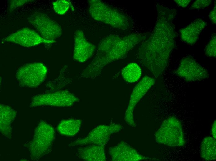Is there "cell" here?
Masks as SVG:
<instances>
[{
    "label": "cell",
    "mask_w": 216,
    "mask_h": 161,
    "mask_svg": "<svg viewBox=\"0 0 216 161\" xmlns=\"http://www.w3.org/2000/svg\"><path fill=\"white\" fill-rule=\"evenodd\" d=\"M157 18L150 37L139 47L137 59L155 77L164 71L175 46V35L172 20L176 11L157 5Z\"/></svg>",
    "instance_id": "6da1fadb"
},
{
    "label": "cell",
    "mask_w": 216,
    "mask_h": 161,
    "mask_svg": "<svg viewBox=\"0 0 216 161\" xmlns=\"http://www.w3.org/2000/svg\"><path fill=\"white\" fill-rule=\"evenodd\" d=\"M146 37L144 34H131L123 37L110 35L99 43L97 54L93 63L97 71L100 72L107 64L122 59Z\"/></svg>",
    "instance_id": "7a4b0ae2"
},
{
    "label": "cell",
    "mask_w": 216,
    "mask_h": 161,
    "mask_svg": "<svg viewBox=\"0 0 216 161\" xmlns=\"http://www.w3.org/2000/svg\"><path fill=\"white\" fill-rule=\"evenodd\" d=\"M89 13L96 20L123 30L129 27L130 21L126 15L102 1L89 0Z\"/></svg>",
    "instance_id": "3957f363"
},
{
    "label": "cell",
    "mask_w": 216,
    "mask_h": 161,
    "mask_svg": "<svg viewBox=\"0 0 216 161\" xmlns=\"http://www.w3.org/2000/svg\"><path fill=\"white\" fill-rule=\"evenodd\" d=\"M54 136V129L51 125L43 122L39 123L33 140L26 145L32 159H39L49 152Z\"/></svg>",
    "instance_id": "277c9868"
},
{
    "label": "cell",
    "mask_w": 216,
    "mask_h": 161,
    "mask_svg": "<svg viewBox=\"0 0 216 161\" xmlns=\"http://www.w3.org/2000/svg\"><path fill=\"white\" fill-rule=\"evenodd\" d=\"M155 137L157 142L170 146H183L185 143L181 123L173 116L169 117L163 122Z\"/></svg>",
    "instance_id": "5b68a950"
},
{
    "label": "cell",
    "mask_w": 216,
    "mask_h": 161,
    "mask_svg": "<svg viewBox=\"0 0 216 161\" xmlns=\"http://www.w3.org/2000/svg\"><path fill=\"white\" fill-rule=\"evenodd\" d=\"M28 20L42 38L53 43L62 34L61 26L44 13L35 12L28 18Z\"/></svg>",
    "instance_id": "8992f818"
},
{
    "label": "cell",
    "mask_w": 216,
    "mask_h": 161,
    "mask_svg": "<svg viewBox=\"0 0 216 161\" xmlns=\"http://www.w3.org/2000/svg\"><path fill=\"white\" fill-rule=\"evenodd\" d=\"M47 70L46 66L41 63L25 64L17 71L16 77L22 86L35 87L40 85L44 80Z\"/></svg>",
    "instance_id": "52a82bcc"
},
{
    "label": "cell",
    "mask_w": 216,
    "mask_h": 161,
    "mask_svg": "<svg viewBox=\"0 0 216 161\" xmlns=\"http://www.w3.org/2000/svg\"><path fill=\"white\" fill-rule=\"evenodd\" d=\"M78 101L79 99L72 93L61 91L37 95L33 98L30 106L66 107L71 106Z\"/></svg>",
    "instance_id": "ba28073f"
},
{
    "label": "cell",
    "mask_w": 216,
    "mask_h": 161,
    "mask_svg": "<svg viewBox=\"0 0 216 161\" xmlns=\"http://www.w3.org/2000/svg\"><path fill=\"white\" fill-rule=\"evenodd\" d=\"M175 73L188 82L200 80L208 78L209 76L207 70L190 56L182 59Z\"/></svg>",
    "instance_id": "9c48e42d"
},
{
    "label": "cell",
    "mask_w": 216,
    "mask_h": 161,
    "mask_svg": "<svg viewBox=\"0 0 216 161\" xmlns=\"http://www.w3.org/2000/svg\"><path fill=\"white\" fill-rule=\"evenodd\" d=\"M2 41L15 43L25 47L33 46L42 43H53L43 38L35 31L27 27L17 30L2 39Z\"/></svg>",
    "instance_id": "30bf717a"
},
{
    "label": "cell",
    "mask_w": 216,
    "mask_h": 161,
    "mask_svg": "<svg viewBox=\"0 0 216 161\" xmlns=\"http://www.w3.org/2000/svg\"><path fill=\"white\" fill-rule=\"evenodd\" d=\"M120 127L117 124L101 125L91 131L85 138L77 140L71 145L85 144L103 145L112 134L117 132Z\"/></svg>",
    "instance_id": "8fae6325"
},
{
    "label": "cell",
    "mask_w": 216,
    "mask_h": 161,
    "mask_svg": "<svg viewBox=\"0 0 216 161\" xmlns=\"http://www.w3.org/2000/svg\"><path fill=\"white\" fill-rule=\"evenodd\" d=\"M74 49L73 58L76 61L84 62L93 55L96 47L88 41L83 31L80 29L76 31L74 34Z\"/></svg>",
    "instance_id": "7c38bea8"
},
{
    "label": "cell",
    "mask_w": 216,
    "mask_h": 161,
    "mask_svg": "<svg viewBox=\"0 0 216 161\" xmlns=\"http://www.w3.org/2000/svg\"><path fill=\"white\" fill-rule=\"evenodd\" d=\"M155 83V80L154 78L145 76L135 86L132 92L129 104L125 112L127 119H132L135 106Z\"/></svg>",
    "instance_id": "4fadbf2b"
},
{
    "label": "cell",
    "mask_w": 216,
    "mask_h": 161,
    "mask_svg": "<svg viewBox=\"0 0 216 161\" xmlns=\"http://www.w3.org/2000/svg\"><path fill=\"white\" fill-rule=\"evenodd\" d=\"M207 23L201 19H196L185 28L180 30L182 39L186 43L193 45L199 39L202 30L207 25Z\"/></svg>",
    "instance_id": "5bb4252c"
},
{
    "label": "cell",
    "mask_w": 216,
    "mask_h": 161,
    "mask_svg": "<svg viewBox=\"0 0 216 161\" xmlns=\"http://www.w3.org/2000/svg\"><path fill=\"white\" fill-rule=\"evenodd\" d=\"M79 148L76 155L87 161H103L105 156L103 145H92Z\"/></svg>",
    "instance_id": "9a60e30c"
},
{
    "label": "cell",
    "mask_w": 216,
    "mask_h": 161,
    "mask_svg": "<svg viewBox=\"0 0 216 161\" xmlns=\"http://www.w3.org/2000/svg\"><path fill=\"white\" fill-rule=\"evenodd\" d=\"M16 113L8 106L0 105V130L4 135L9 137L11 135V123L15 118Z\"/></svg>",
    "instance_id": "2e32d148"
},
{
    "label": "cell",
    "mask_w": 216,
    "mask_h": 161,
    "mask_svg": "<svg viewBox=\"0 0 216 161\" xmlns=\"http://www.w3.org/2000/svg\"><path fill=\"white\" fill-rule=\"evenodd\" d=\"M82 121L77 119L63 120L59 124L57 130L61 134L68 136L75 135L79 131Z\"/></svg>",
    "instance_id": "e0dca14e"
},
{
    "label": "cell",
    "mask_w": 216,
    "mask_h": 161,
    "mask_svg": "<svg viewBox=\"0 0 216 161\" xmlns=\"http://www.w3.org/2000/svg\"><path fill=\"white\" fill-rule=\"evenodd\" d=\"M216 139L208 136L203 140L201 146V155L206 160H215L216 158Z\"/></svg>",
    "instance_id": "ac0fdd59"
},
{
    "label": "cell",
    "mask_w": 216,
    "mask_h": 161,
    "mask_svg": "<svg viewBox=\"0 0 216 161\" xmlns=\"http://www.w3.org/2000/svg\"><path fill=\"white\" fill-rule=\"evenodd\" d=\"M142 74L141 69L137 63H132L128 64L122 69L121 75L126 81L132 83L138 80Z\"/></svg>",
    "instance_id": "d6986e66"
},
{
    "label": "cell",
    "mask_w": 216,
    "mask_h": 161,
    "mask_svg": "<svg viewBox=\"0 0 216 161\" xmlns=\"http://www.w3.org/2000/svg\"><path fill=\"white\" fill-rule=\"evenodd\" d=\"M70 6V2L66 0H57L53 3L54 11L61 15L65 14L67 11Z\"/></svg>",
    "instance_id": "ffe728a7"
},
{
    "label": "cell",
    "mask_w": 216,
    "mask_h": 161,
    "mask_svg": "<svg viewBox=\"0 0 216 161\" xmlns=\"http://www.w3.org/2000/svg\"><path fill=\"white\" fill-rule=\"evenodd\" d=\"M216 36L214 33L211 36V38L206 46L205 48V53L208 57H215L216 56Z\"/></svg>",
    "instance_id": "44dd1931"
},
{
    "label": "cell",
    "mask_w": 216,
    "mask_h": 161,
    "mask_svg": "<svg viewBox=\"0 0 216 161\" xmlns=\"http://www.w3.org/2000/svg\"><path fill=\"white\" fill-rule=\"evenodd\" d=\"M211 0H198L195 1L191 6L190 9H203L209 5L211 3Z\"/></svg>",
    "instance_id": "7402d4cb"
},
{
    "label": "cell",
    "mask_w": 216,
    "mask_h": 161,
    "mask_svg": "<svg viewBox=\"0 0 216 161\" xmlns=\"http://www.w3.org/2000/svg\"><path fill=\"white\" fill-rule=\"evenodd\" d=\"M33 0H10L9 2V10L10 12H12L17 8L23 6L26 3L32 2Z\"/></svg>",
    "instance_id": "603a6c76"
},
{
    "label": "cell",
    "mask_w": 216,
    "mask_h": 161,
    "mask_svg": "<svg viewBox=\"0 0 216 161\" xmlns=\"http://www.w3.org/2000/svg\"><path fill=\"white\" fill-rule=\"evenodd\" d=\"M216 7L214 6L213 9L210 12L208 16L213 24H215L216 21Z\"/></svg>",
    "instance_id": "cb8c5ba5"
},
{
    "label": "cell",
    "mask_w": 216,
    "mask_h": 161,
    "mask_svg": "<svg viewBox=\"0 0 216 161\" xmlns=\"http://www.w3.org/2000/svg\"><path fill=\"white\" fill-rule=\"evenodd\" d=\"M174 1L178 6L185 8L189 4L191 1L190 0H175Z\"/></svg>",
    "instance_id": "d4e9b609"
},
{
    "label": "cell",
    "mask_w": 216,
    "mask_h": 161,
    "mask_svg": "<svg viewBox=\"0 0 216 161\" xmlns=\"http://www.w3.org/2000/svg\"><path fill=\"white\" fill-rule=\"evenodd\" d=\"M212 133L213 137L216 139V121L213 123L212 128Z\"/></svg>",
    "instance_id": "484cf974"
}]
</instances>
